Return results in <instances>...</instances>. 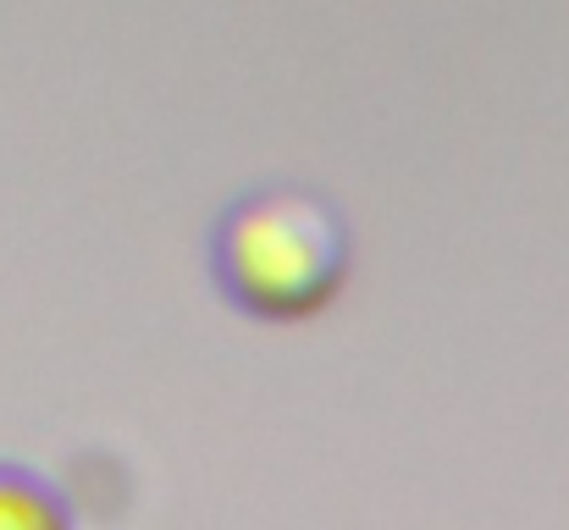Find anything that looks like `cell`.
<instances>
[{
	"instance_id": "2",
	"label": "cell",
	"mask_w": 569,
	"mask_h": 530,
	"mask_svg": "<svg viewBox=\"0 0 569 530\" xmlns=\"http://www.w3.org/2000/svg\"><path fill=\"white\" fill-rule=\"evenodd\" d=\"M0 530H78V509L50 476L0 459Z\"/></svg>"
},
{
	"instance_id": "1",
	"label": "cell",
	"mask_w": 569,
	"mask_h": 530,
	"mask_svg": "<svg viewBox=\"0 0 569 530\" xmlns=\"http://www.w3.org/2000/svg\"><path fill=\"white\" fill-rule=\"evenodd\" d=\"M204 271L221 304L260 327L327 316L355 277L343 204L310 182H254L221 204L204 238Z\"/></svg>"
}]
</instances>
